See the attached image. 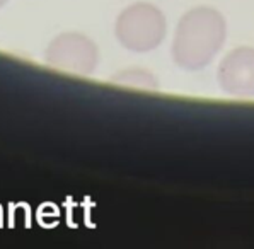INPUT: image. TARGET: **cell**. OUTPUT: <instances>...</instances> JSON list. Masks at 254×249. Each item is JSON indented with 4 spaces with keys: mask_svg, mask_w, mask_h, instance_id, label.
<instances>
[{
    "mask_svg": "<svg viewBox=\"0 0 254 249\" xmlns=\"http://www.w3.org/2000/svg\"><path fill=\"white\" fill-rule=\"evenodd\" d=\"M227 24L218 10L212 7H194L188 10L176 28L173 60L183 70L205 68L224 46Z\"/></svg>",
    "mask_w": 254,
    "mask_h": 249,
    "instance_id": "6da1fadb",
    "label": "cell"
},
{
    "mask_svg": "<svg viewBox=\"0 0 254 249\" xmlns=\"http://www.w3.org/2000/svg\"><path fill=\"white\" fill-rule=\"evenodd\" d=\"M166 17L152 3L138 2L123 9L116 19L115 34L123 48L136 53L155 50L166 36Z\"/></svg>",
    "mask_w": 254,
    "mask_h": 249,
    "instance_id": "7a4b0ae2",
    "label": "cell"
},
{
    "mask_svg": "<svg viewBox=\"0 0 254 249\" xmlns=\"http://www.w3.org/2000/svg\"><path fill=\"white\" fill-rule=\"evenodd\" d=\"M48 67L73 75H89L97 67L99 50L91 38L75 31L60 33L45 50Z\"/></svg>",
    "mask_w": 254,
    "mask_h": 249,
    "instance_id": "3957f363",
    "label": "cell"
},
{
    "mask_svg": "<svg viewBox=\"0 0 254 249\" xmlns=\"http://www.w3.org/2000/svg\"><path fill=\"white\" fill-rule=\"evenodd\" d=\"M222 91L234 97H254V48L242 46L224 57L217 73Z\"/></svg>",
    "mask_w": 254,
    "mask_h": 249,
    "instance_id": "277c9868",
    "label": "cell"
},
{
    "mask_svg": "<svg viewBox=\"0 0 254 249\" xmlns=\"http://www.w3.org/2000/svg\"><path fill=\"white\" fill-rule=\"evenodd\" d=\"M111 82L121 87H133V89H143V91H157L159 82L148 70L133 67L116 72L111 77Z\"/></svg>",
    "mask_w": 254,
    "mask_h": 249,
    "instance_id": "5b68a950",
    "label": "cell"
},
{
    "mask_svg": "<svg viewBox=\"0 0 254 249\" xmlns=\"http://www.w3.org/2000/svg\"><path fill=\"white\" fill-rule=\"evenodd\" d=\"M5 3H7V0H0V9H2V7L5 5Z\"/></svg>",
    "mask_w": 254,
    "mask_h": 249,
    "instance_id": "8992f818",
    "label": "cell"
}]
</instances>
